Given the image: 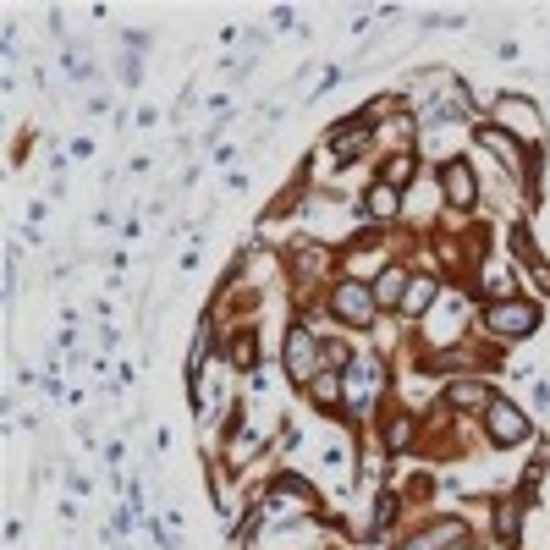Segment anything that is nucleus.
<instances>
[{
	"label": "nucleus",
	"instance_id": "nucleus-1",
	"mask_svg": "<svg viewBox=\"0 0 550 550\" xmlns=\"http://www.w3.org/2000/svg\"><path fill=\"white\" fill-rule=\"evenodd\" d=\"M484 330H490L495 341H523L539 330V303H528V297H506V303H490V314H484Z\"/></svg>",
	"mask_w": 550,
	"mask_h": 550
},
{
	"label": "nucleus",
	"instance_id": "nucleus-2",
	"mask_svg": "<svg viewBox=\"0 0 550 550\" xmlns=\"http://www.w3.org/2000/svg\"><path fill=\"white\" fill-rule=\"evenodd\" d=\"M330 314L341 319L347 330H369L374 325V292H363V281H336L330 286Z\"/></svg>",
	"mask_w": 550,
	"mask_h": 550
},
{
	"label": "nucleus",
	"instance_id": "nucleus-3",
	"mask_svg": "<svg viewBox=\"0 0 550 550\" xmlns=\"http://www.w3.org/2000/svg\"><path fill=\"white\" fill-rule=\"evenodd\" d=\"M484 429H490L495 446H523L528 440V413L517 402H506V396H495V402L484 407Z\"/></svg>",
	"mask_w": 550,
	"mask_h": 550
},
{
	"label": "nucleus",
	"instance_id": "nucleus-4",
	"mask_svg": "<svg viewBox=\"0 0 550 550\" xmlns=\"http://www.w3.org/2000/svg\"><path fill=\"white\" fill-rule=\"evenodd\" d=\"M380 385H385L380 358H352V369H347V407H352V413H369L374 396H380Z\"/></svg>",
	"mask_w": 550,
	"mask_h": 550
},
{
	"label": "nucleus",
	"instance_id": "nucleus-5",
	"mask_svg": "<svg viewBox=\"0 0 550 550\" xmlns=\"http://www.w3.org/2000/svg\"><path fill=\"white\" fill-rule=\"evenodd\" d=\"M440 198H446L451 209H473V204H479V182H473L468 160H446V165H440Z\"/></svg>",
	"mask_w": 550,
	"mask_h": 550
},
{
	"label": "nucleus",
	"instance_id": "nucleus-6",
	"mask_svg": "<svg viewBox=\"0 0 550 550\" xmlns=\"http://www.w3.org/2000/svg\"><path fill=\"white\" fill-rule=\"evenodd\" d=\"M319 347H325V341H314L308 325H292L286 330V374H292V380H308L314 363H319Z\"/></svg>",
	"mask_w": 550,
	"mask_h": 550
},
{
	"label": "nucleus",
	"instance_id": "nucleus-7",
	"mask_svg": "<svg viewBox=\"0 0 550 550\" xmlns=\"http://www.w3.org/2000/svg\"><path fill=\"white\" fill-rule=\"evenodd\" d=\"M369 143H374V127H369L363 116H358V121H341V127L330 132V149H336V160H341V165L358 160V154L369 149Z\"/></svg>",
	"mask_w": 550,
	"mask_h": 550
},
{
	"label": "nucleus",
	"instance_id": "nucleus-8",
	"mask_svg": "<svg viewBox=\"0 0 550 550\" xmlns=\"http://www.w3.org/2000/svg\"><path fill=\"white\" fill-rule=\"evenodd\" d=\"M446 407L451 413H479V407H490V391H484L479 380H451L446 385Z\"/></svg>",
	"mask_w": 550,
	"mask_h": 550
},
{
	"label": "nucleus",
	"instance_id": "nucleus-9",
	"mask_svg": "<svg viewBox=\"0 0 550 550\" xmlns=\"http://www.w3.org/2000/svg\"><path fill=\"white\" fill-rule=\"evenodd\" d=\"M435 292H440L435 275H413V281H407V297H402V319H418L429 303H435Z\"/></svg>",
	"mask_w": 550,
	"mask_h": 550
},
{
	"label": "nucleus",
	"instance_id": "nucleus-10",
	"mask_svg": "<svg viewBox=\"0 0 550 550\" xmlns=\"http://www.w3.org/2000/svg\"><path fill=\"white\" fill-rule=\"evenodd\" d=\"M396 209H402V198H396L391 182H374L369 193H363V215L369 220H396Z\"/></svg>",
	"mask_w": 550,
	"mask_h": 550
},
{
	"label": "nucleus",
	"instance_id": "nucleus-11",
	"mask_svg": "<svg viewBox=\"0 0 550 550\" xmlns=\"http://www.w3.org/2000/svg\"><path fill=\"white\" fill-rule=\"evenodd\" d=\"M402 297H407V270L402 264H385L380 270V281H374V303H385V308H402Z\"/></svg>",
	"mask_w": 550,
	"mask_h": 550
},
{
	"label": "nucleus",
	"instance_id": "nucleus-12",
	"mask_svg": "<svg viewBox=\"0 0 550 550\" xmlns=\"http://www.w3.org/2000/svg\"><path fill=\"white\" fill-rule=\"evenodd\" d=\"M457 534H468V528H462V523H435V528H429V534H413V539H407L402 550H446V545H451V539H457Z\"/></svg>",
	"mask_w": 550,
	"mask_h": 550
},
{
	"label": "nucleus",
	"instance_id": "nucleus-13",
	"mask_svg": "<svg viewBox=\"0 0 550 550\" xmlns=\"http://www.w3.org/2000/svg\"><path fill=\"white\" fill-rule=\"evenodd\" d=\"M517 517H523V501H517V495L495 501V534H501V545H517Z\"/></svg>",
	"mask_w": 550,
	"mask_h": 550
},
{
	"label": "nucleus",
	"instance_id": "nucleus-14",
	"mask_svg": "<svg viewBox=\"0 0 550 550\" xmlns=\"http://www.w3.org/2000/svg\"><path fill=\"white\" fill-rule=\"evenodd\" d=\"M380 440H385V451H407V440H413V418H407V413H385Z\"/></svg>",
	"mask_w": 550,
	"mask_h": 550
},
{
	"label": "nucleus",
	"instance_id": "nucleus-15",
	"mask_svg": "<svg viewBox=\"0 0 550 550\" xmlns=\"http://www.w3.org/2000/svg\"><path fill=\"white\" fill-rule=\"evenodd\" d=\"M402 176H413V154H407V149H402V154H391V160H385L380 182H391V187H396V182H402Z\"/></svg>",
	"mask_w": 550,
	"mask_h": 550
},
{
	"label": "nucleus",
	"instance_id": "nucleus-16",
	"mask_svg": "<svg viewBox=\"0 0 550 550\" xmlns=\"http://www.w3.org/2000/svg\"><path fill=\"white\" fill-rule=\"evenodd\" d=\"M231 358H237V369H253V358H259V352H253V336L231 341Z\"/></svg>",
	"mask_w": 550,
	"mask_h": 550
},
{
	"label": "nucleus",
	"instance_id": "nucleus-17",
	"mask_svg": "<svg viewBox=\"0 0 550 550\" xmlns=\"http://www.w3.org/2000/svg\"><path fill=\"white\" fill-rule=\"evenodd\" d=\"M314 396H319V402H336V396H341V380H336V374H319V380H314Z\"/></svg>",
	"mask_w": 550,
	"mask_h": 550
},
{
	"label": "nucleus",
	"instance_id": "nucleus-18",
	"mask_svg": "<svg viewBox=\"0 0 550 550\" xmlns=\"http://www.w3.org/2000/svg\"><path fill=\"white\" fill-rule=\"evenodd\" d=\"M534 402H539V407H550V385H534Z\"/></svg>",
	"mask_w": 550,
	"mask_h": 550
},
{
	"label": "nucleus",
	"instance_id": "nucleus-19",
	"mask_svg": "<svg viewBox=\"0 0 550 550\" xmlns=\"http://www.w3.org/2000/svg\"><path fill=\"white\" fill-rule=\"evenodd\" d=\"M446 550H473V539H468V534H457V539H451Z\"/></svg>",
	"mask_w": 550,
	"mask_h": 550
}]
</instances>
